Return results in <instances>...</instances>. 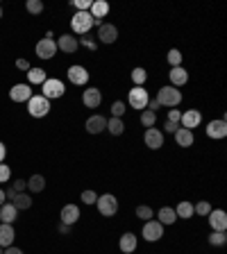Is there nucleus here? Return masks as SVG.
Listing matches in <instances>:
<instances>
[{
  "label": "nucleus",
  "instance_id": "nucleus-1",
  "mask_svg": "<svg viewBox=\"0 0 227 254\" xmlns=\"http://www.w3.org/2000/svg\"><path fill=\"white\" fill-rule=\"evenodd\" d=\"M155 100L159 102V107H168V109H177L179 104H182L184 96L179 89L170 87V84H166V87H162L157 91V96H155Z\"/></svg>",
  "mask_w": 227,
  "mask_h": 254
},
{
  "label": "nucleus",
  "instance_id": "nucleus-2",
  "mask_svg": "<svg viewBox=\"0 0 227 254\" xmlns=\"http://www.w3.org/2000/svg\"><path fill=\"white\" fill-rule=\"evenodd\" d=\"M25 104H27V114L32 116V118H46V116L50 114V109H53L50 100L48 98H44L41 93H34Z\"/></svg>",
  "mask_w": 227,
  "mask_h": 254
},
{
  "label": "nucleus",
  "instance_id": "nucleus-3",
  "mask_svg": "<svg viewBox=\"0 0 227 254\" xmlns=\"http://www.w3.org/2000/svg\"><path fill=\"white\" fill-rule=\"evenodd\" d=\"M91 27H93V16L89 11H75L73 14V18H70V32H73V37L75 34L87 37L91 32Z\"/></svg>",
  "mask_w": 227,
  "mask_h": 254
},
{
  "label": "nucleus",
  "instance_id": "nucleus-4",
  "mask_svg": "<svg viewBox=\"0 0 227 254\" xmlns=\"http://www.w3.org/2000/svg\"><path fill=\"white\" fill-rule=\"evenodd\" d=\"M96 209L100 216L105 218H112L118 213V198L114 193H103V195H98V200H96Z\"/></svg>",
  "mask_w": 227,
  "mask_h": 254
},
{
  "label": "nucleus",
  "instance_id": "nucleus-5",
  "mask_svg": "<svg viewBox=\"0 0 227 254\" xmlns=\"http://www.w3.org/2000/svg\"><path fill=\"white\" fill-rule=\"evenodd\" d=\"M53 37H55V34L48 32L44 39H39V41H37V46H34V52H37L39 59L48 61V59H53L55 54H57V44H55Z\"/></svg>",
  "mask_w": 227,
  "mask_h": 254
},
{
  "label": "nucleus",
  "instance_id": "nucleus-6",
  "mask_svg": "<svg viewBox=\"0 0 227 254\" xmlns=\"http://www.w3.org/2000/svg\"><path fill=\"white\" fill-rule=\"evenodd\" d=\"M148 102H150V93L146 91V87H134V89H130V93H127V107H132V109H136V111H143V109L148 107Z\"/></svg>",
  "mask_w": 227,
  "mask_h": 254
},
{
  "label": "nucleus",
  "instance_id": "nucleus-7",
  "mask_svg": "<svg viewBox=\"0 0 227 254\" xmlns=\"http://www.w3.org/2000/svg\"><path fill=\"white\" fill-rule=\"evenodd\" d=\"M64 93H66V84L61 80H57V77H48V80L41 84V96L48 98L50 102L57 100V98H61Z\"/></svg>",
  "mask_w": 227,
  "mask_h": 254
},
{
  "label": "nucleus",
  "instance_id": "nucleus-8",
  "mask_svg": "<svg viewBox=\"0 0 227 254\" xmlns=\"http://www.w3.org/2000/svg\"><path fill=\"white\" fill-rule=\"evenodd\" d=\"M141 236H143V241H148V243H157L164 236V225L159 220H155V218L146 220L143 227H141Z\"/></svg>",
  "mask_w": 227,
  "mask_h": 254
},
{
  "label": "nucleus",
  "instance_id": "nucleus-9",
  "mask_svg": "<svg viewBox=\"0 0 227 254\" xmlns=\"http://www.w3.org/2000/svg\"><path fill=\"white\" fill-rule=\"evenodd\" d=\"M66 77H68V82L73 84V87H87L91 73H89L84 66L73 64V66H68V70H66Z\"/></svg>",
  "mask_w": 227,
  "mask_h": 254
},
{
  "label": "nucleus",
  "instance_id": "nucleus-10",
  "mask_svg": "<svg viewBox=\"0 0 227 254\" xmlns=\"http://www.w3.org/2000/svg\"><path fill=\"white\" fill-rule=\"evenodd\" d=\"M116 39H118V27L114 25V23H103V25L98 27V37H96L98 44L112 46V44H116Z\"/></svg>",
  "mask_w": 227,
  "mask_h": 254
},
{
  "label": "nucleus",
  "instance_id": "nucleus-11",
  "mask_svg": "<svg viewBox=\"0 0 227 254\" xmlns=\"http://www.w3.org/2000/svg\"><path fill=\"white\" fill-rule=\"evenodd\" d=\"M200 123H202V111L200 109H186V111H182L179 127L193 132V127H200Z\"/></svg>",
  "mask_w": 227,
  "mask_h": 254
},
{
  "label": "nucleus",
  "instance_id": "nucleus-12",
  "mask_svg": "<svg viewBox=\"0 0 227 254\" xmlns=\"http://www.w3.org/2000/svg\"><path fill=\"white\" fill-rule=\"evenodd\" d=\"M207 220H209L211 232H227V213L223 209H211Z\"/></svg>",
  "mask_w": 227,
  "mask_h": 254
},
{
  "label": "nucleus",
  "instance_id": "nucleus-13",
  "mask_svg": "<svg viewBox=\"0 0 227 254\" xmlns=\"http://www.w3.org/2000/svg\"><path fill=\"white\" fill-rule=\"evenodd\" d=\"M103 102V91L98 87H87V91H82V104L87 109H98Z\"/></svg>",
  "mask_w": 227,
  "mask_h": 254
},
{
  "label": "nucleus",
  "instance_id": "nucleus-14",
  "mask_svg": "<svg viewBox=\"0 0 227 254\" xmlns=\"http://www.w3.org/2000/svg\"><path fill=\"white\" fill-rule=\"evenodd\" d=\"M205 132H207V136H209V139H214V141L225 139V136H227V123H225V118L209 120V123H207V127H205Z\"/></svg>",
  "mask_w": 227,
  "mask_h": 254
},
{
  "label": "nucleus",
  "instance_id": "nucleus-15",
  "mask_svg": "<svg viewBox=\"0 0 227 254\" xmlns=\"http://www.w3.org/2000/svg\"><path fill=\"white\" fill-rule=\"evenodd\" d=\"M143 143H146L150 150H159L164 146V132L159 127H148L146 134H143Z\"/></svg>",
  "mask_w": 227,
  "mask_h": 254
},
{
  "label": "nucleus",
  "instance_id": "nucleus-16",
  "mask_svg": "<svg viewBox=\"0 0 227 254\" xmlns=\"http://www.w3.org/2000/svg\"><path fill=\"white\" fill-rule=\"evenodd\" d=\"M136 248H139V236L134 232H125L123 236L118 238V250L123 254H134Z\"/></svg>",
  "mask_w": 227,
  "mask_h": 254
},
{
  "label": "nucleus",
  "instance_id": "nucleus-17",
  "mask_svg": "<svg viewBox=\"0 0 227 254\" xmlns=\"http://www.w3.org/2000/svg\"><path fill=\"white\" fill-rule=\"evenodd\" d=\"M34 93H32V87L30 84H14V87L9 89V98L14 100V102H27L30 98H32Z\"/></svg>",
  "mask_w": 227,
  "mask_h": 254
},
{
  "label": "nucleus",
  "instance_id": "nucleus-18",
  "mask_svg": "<svg viewBox=\"0 0 227 254\" xmlns=\"http://www.w3.org/2000/svg\"><path fill=\"white\" fill-rule=\"evenodd\" d=\"M84 130L89 132V134H103L105 130H107V118L100 114H93L87 118V123H84Z\"/></svg>",
  "mask_w": 227,
  "mask_h": 254
},
{
  "label": "nucleus",
  "instance_id": "nucleus-19",
  "mask_svg": "<svg viewBox=\"0 0 227 254\" xmlns=\"http://www.w3.org/2000/svg\"><path fill=\"white\" fill-rule=\"evenodd\" d=\"M57 50H61V52H66V54H73V52H77V48H80V44H77V37H73V34H61L57 41Z\"/></svg>",
  "mask_w": 227,
  "mask_h": 254
},
{
  "label": "nucleus",
  "instance_id": "nucleus-20",
  "mask_svg": "<svg viewBox=\"0 0 227 254\" xmlns=\"http://www.w3.org/2000/svg\"><path fill=\"white\" fill-rule=\"evenodd\" d=\"M59 220L64 222V225H68V227H73V225L80 220V206H77V204H66V206H61Z\"/></svg>",
  "mask_w": 227,
  "mask_h": 254
},
{
  "label": "nucleus",
  "instance_id": "nucleus-21",
  "mask_svg": "<svg viewBox=\"0 0 227 254\" xmlns=\"http://www.w3.org/2000/svg\"><path fill=\"white\" fill-rule=\"evenodd\" d=\"M16 241V229L14 225H5V222H0V248H11Z\"/></svg>",
  "mask_w": 227,
  "mask_h": 254
},
{
  "label": "nucleus",
  "instance_id": "nucleus-22",
  "mask_svg": "<svg viewBox=\"0 0 227 254\" xmlns=\"http://www.w3.org/2000/svg\"><path fill=\"white\" fill-rule=\"evenodd\" d=\"M168 80H170V87H175V89L184 87V84L189 82V70L184 68V66L170 68V73H168Z\"/></svg>",
  "mask_w": 227,
  "mask_h": 254
},
{
  "label": "nucleus",
  "instance_id": "nucleus-23",
  "mask_svg": "<svg viewBox=\"0 0 227 254\" xmlns=\"http://www.w3.org/2000/svg\"><path fill=\"white\" fill-rule=\"evenodd\" d=\"M46 80H48V73H46L44 68L32 66V68L27 70V84H30V87H41Z\"/></svg>",
  "mask_w": 227,
  "mask_h": 254
},
{
  "label": "nucleus",
  "instance_id": "nucleus-24",
  "mask_svg": "<svg viewBox=\"0 0 227 254\" xmlns=\"http://www.w3.org/2000/svg\"><path fill=\"white\" fill-rule=\"evenodd\" d=\"M18 218V209L11 202H5V204L0 206V222H5V225H14Z\"/></svg>",
  "mask_w": 227,
  "mask_h": 254
},
{
  "label": "nucleus",
  "instance_id": "nucleus-25",
  "mask_svg": "<svg viewBox=\"0 0 227 254\" xmlns=\"http://www.w3.org/2000/svg\"><path fill=\"white\" fill-rule=\"evenodd\" d=\"M173 136L179 148H191L195 143V134L191 130H184V127H177V132H175Z\"/></svg>",
  "mask_w": 227,
  "mask_h": 254
},
{
  "label": "nucleus",
  "instance_id": "nucleus-26",
  "mask_svg": "<svg viewBox=\"0 0 227 254\" xmlns=\"http://www.w3.org/2000/svg\"><path fill=\"white\" fill-rule=\"evenodd\" d=\"M109 2H105V0H93V5H91V9H89V14L93 16V21H103V18H107V14H109Z\"/></svg>",
  "mask_w": 227,
  "mask_h": 254
},
{
  "label": "nucleus",
  "instance_id": "nucleus-27",
  "mask_svg": "<svg viewBox=\"0 0 227 254\" xmlns=\"http://www.w3.org/2000/svg\"><path fill=\"white\" fill-rule=\"evenodd\" d=\"M173 209H175V216L182 218V220H189V218L195 216V213H193V202H191V200L177 202V206H173Z\"/></svg>",
  "mask_w": 227,
  "mask_h": 254
},
{
  "label": "nucleus",
  "instance_id": "nucleus-28",
  "mask_svg": "<svg viewBox=\"0 0 227 254\" xmlns=\"http://www.w3.org/2000/svg\"><path fill=\"white\" fill-rule=\"evenodd\" d=\"M157 220L162 222L164 227H168V225H175L177 222V216H175V209L173 206H162L157 213Z\"/></svg>",
  "mask_w": 227,
  "mask_h": 254
},
{
  "label": "nucleus",
  "instance_id": "nucleus-29",
  "mask_svg": "<svg viewBox=\"0 0 227 254\" xmlns=\"http://www.w3.org/2000/svg\"><path fill=\"white\" fill-rule=\"evenodd\" d=\"M27 182V191L30 193H41V191H46V177L44 175H39V173H34L30 179H25Z\"/></svg>",
  "mask_w": 227,
  "mask_h": 254
},
{
  "label": "nucleus",
  "instance_id": "nucleus-30",
  "mask_svg": "<svg viewBox=\"0 0 227 254\" xmlns=\"http://www.w3.org/2000/svg\"><path fill=\"white\" fill-rule=\"evenodd\" d=\"M11 204L16 206L18 211H25L32 206V195L30 193H16L14 195V200H11Z\"/></svg>",
  "mask_w": 227,
  "mask_h": 254
},
{
  "label": "nucleus",
  "instance_id": "nucleus-31",
  "mask_svg": "<svg viewBox=\"0 0 227 254\" xmlns=\"http://www.w3.org/2000/svg\"><path fill=\"white\" fill-rule=\"evenodd\" d=\"M107 132L112 136H120L125 132V120L123 118H107Z\"/></svg>",
  "mask_w": 227,
  "mask_h": 254
},
{
  "label": "nucleus",
  "instance_id": "nucleus-32",
  "mask_svg": "<svg viewBox=\"0 0 227 254\" xmlns=\"http://www.w3.org/2000/svg\"><path fill=\"white\" fill-rule=\"evenodd\" d=\"M146 80H148V70L136 66V68L132 70V82H134V87H146Z\"/></svg>",
  "mask_w": 227,
  "mask_h": 254
},
{
  "label": "nucleus",
  "instance_id": "nucleus-33",
  "mask_svg": "<svg viewBox=\"0 0 227 254\" xmlns=\"http://www.w3.org/2000/svg\"><path fill=\"white\" fill-rule=\"evenodd\" d=\"M139 120H141V125H143V127H155V123H157V114H155V111H150V109H143V111H141V116H139Z\"/></svg>",
  "mask_w": 227,
  "mask_h": 254
},
{
  "label": "nucleus",
  "instance_id": "nucleus-34",
  "mask_svg": "<svg viewBox=\"0 0 227 254\" xmlns=\"http://www.w3.org/2000/svg\"><path fill=\"white\" fill-rule=\"evenodd\" d=\"M207 241H209L211 248H223V245H227V234L225 232H211Z\"/></svg>",
  "mask_w": 227,
  "mask_h": 254
},
{
  "label": "nucleus",
  "instance_id": "nucleus-35",
  "mask_svg": "<svg viewBox=\"0 0 227 254\" xmlns=\"http://www.w3.org/2000/svg\"><path fill=\"white\" fill-rule=\"evenodd\" d=\"M211 209H214V206H211L209 200H200V202H195V204H193V213H195V216H202V218L209 216Z\"/></svg>",
  "mask_w": 227,
  "mask_h": 254
},
{
  "label": "nucleus",
  "instance_id": "nucleus-36",
  "mask_svg": "<svg viewBox=\"0 0 227 254\" xmlns=\"http://www.w3.org/2000/svg\"><path fill=\"white\" fill-rule=\"evenodd\" d=\"M134 213H136V218H139V220H143V222H146V220H152V218H155V211H152L148 204H139Z\"/></svg>",
  "mask_w": 227,
  "mask_h": 254
},
{
  "label": "nucleus",
  "instance_id": "nucleus-37",
  "mask_svg": "<svg viewBox=\"0 0 227 254\" xmlns=\"http://www.w3.org/2000/svg\"><path fill=\"white\" fill-rule=\"evenodd\" d=\"M168 64H170V68H177V66H182V52H179L177 48H170L166 54Z\"/></svg>",
  "mask_w": 227,
  "mask_h": 254
},
{
  "label": "nucleus",
  "instance_id": "nucleus-38",
  "mask_svg": "<svg viewBox=\"0 0 227 254\" xmlns=\"http://www.w3.org/2000/svg\"><path fill=\"white\" fill-rule=\"evenodd\" d=\"M112 118H123L125 111H127V104L123 102V100H116V102H112Z\"/></svg>",
  "mask_w": 227,
  "mask_h": 254
},
{
  "label": "nucleus",
  "instance_id": "nucleus-39",
  "mask_svg": "<svg viewBox=\"0 0 227 254\" xmlns=\"http://www.w3.org/2000/svg\"><path fill=\"white\" fill-rule=\"evenodd\" d=\"M25 9H27V14L39 16V14L44 11V2H41V0H27V2H25Z\"/></svg>",
  "mask_w": 227,
  "mask_h": 254
},
{
  "label": "nucleus",
  "instance_id": "nucleus-40",
  "mask_svg": "<svg viewBox=\"0 0 227 254\" xmlns=\"http://www.w3.org/2000/svg\"><path fill=\"white\" fill-rule=\"evenodd\" d=\"M80 200H82V204L91 206V204H96V200H98V193H96V191H91V189H87V191H82Z\"/></svg>",
  "mask_w": 227,
  "mask_h": 254
},
{
  "label": "nucleus",
  "instance_id": "nucleus-41",
  "mask_svg": "<svg viewBox=\"0 0 227 254\" xmlns=\"http://www.w3.org/2000/svg\"><path fill=\"white\" fill-rule=\"evenodd\" d=\"M77 44H80V46H84V48H87V50H91V52H93V50H98V46H100V44H98V41H96V39H93V37H89V34H87V37H82V39H77Z\"/></svg>",
  "mask_w": 227,
  "mask_h": 254
},
{
  "label": "nucleus",
  "instance_id": "nucleus-42",
  "mask_svg": "<svg viewBox=\"0 0 227 254\" xmlns=\"http://www.w3.org/2000/svg\"><path fill=\"white\" fill-rule=\"evenodd\" d=\"M11 179V168L7 163H0V184H7Z\"/></svg>",
  "mask_w": 227,
  "mask_h": 254
},
{
  "label": "nucleus",
  "instance_id": "nucleus-43",
  "mask_svg": "<svg viewBox=\"0 0 227 254\" xmlns=\"http://www.w3.org/2000/svg\"><path fill=\"white\" fill-rule=\"evenodd\" d=\"M93 5V0H73V7H75L77 11H89Z\"/></svg>",
  "mask_w": 227,
  "mask_h": 254
},
{
  "label": "nucleus",
  "instance_id": "nucleus-44",
  "mask_svg": "<svg viewBox=\"0 0 227 254\" xmlns=\"http://www.w3.org/2000/svg\"><path fill=\"white\" fill-rule=\"evenodd\" d=\"M11 189H14V193H25V191H27V182H25V179H14V182H11Z\"/></svg>",
  "mask_w": 227,
  "mask_h": 254
},
{
  "label": "nucleus",
  "instance_id": "nucleus-45",
  "mask_svg": "<svg viewBox=\"0 0 227 254\" xmlns=\"http://www.w3.org/2000/svg\"><path fill=\"white\" fill-rule=\"evenodd\" d=\"M179 118H182V111L179 109H168V123H175V125H179Z\"/></svg>",
  "mask_w": 227,
  "mask_h": 254
},
{
  "label": "nucleus",
  "instance_id": "nucleus-46",
  "mask_svg": "<svg viewBox=\"0 0 227 254\" xmlns=\"http://www.w3.org/2000/svg\"><path fill=\"white\" fill-rule=\"evenodd\" d=\"M177 127H179V125H175V123H168V120H166V123H164V134H175V132H177Z\"/></svg>",
  "mask_w": 227,
  "mask_h": 254
},
{
  "label": "nucleus",
  "instance_id": "nucleus-47",
  "mask_svg": "<svg viewBox=\"0 0 227 254\" xmlns=\"http://www.w3.org/2000/svg\"><path fill=\"white\" fill-rule=\"evenodd\" d=\"M16 68L18 70H25V73H27V70L32 68V64H30L27 59H16Z\"/></svg>",
  "mask_w": 227,
  "mask_h": 254
},
{
  "label": "nucleus",
  "instance_id": "nucleus-48",
  "mask_svg": "<svg viewBox=\"0 0 227 254\" xmlns=\"http://www.w3.org/2000/svg\"><path fill=\"white\" fill-rule=\"evenodd\" d=\"M2 254H25L21 248H16V245H11V248H5L2 250Z\"/></svg>",
  "mask_w": 227,
  "mask_h": 254
},
{
  "label": "nucleus",
  "instance_id": "nucleus-49",
  "mask_svg": "<svg viewBox=\"0 0 227 254\" xmlns=\"http://www.w3.org/2000/svg\"><path fill=\"white\" fill-rule=\"evenodd\" d=\"M146 109H150V111H155V114H157L159 102H157V100H155V98H150V102H148V107H146Z\"/></svg>",
  "mask_w": 227,
  "mask_h": 254
},
{
  "label": "nucleus",
  "instance_id": "nucleus-50",
  "mask_svg": "<svg viewBox=\"0 0 227 254\" xmlns=\"http://www.w3.org/2000/svg\"><path fill=\"white\" fill-rule=\"evenodd\" d=\"M5 157H7V148H5V143L0 141V163L5 161Z\"/></svg>",
  "mask_w": 227,
  "mask_h": 254
},
{
  "label": "nucleus",
  "instance_id": "nucleus-51",
  "mask_svg": "<svg viewBox=\"0 0 227 254\" xmlns=\"http://www.w3.org/2000/svg\"><path fill=\"white\" fill-rule=\"evenodd\" d=\"M70 232V227L68 225H64V222H59V234H68Z\"/></svg>",
  "mask_w": 227,
  "mask_h": 254
},
{
  "label": "nucleus",
  "instance_id": "nucleus-52",
  "mask_svg": "<svg viewBox=\"0 0 227 254\" xmlns=\"http://www.w3.org/2000/svg\"><path fill=\"white\" fill-rule=\"evenodd\" d=\"M5 202H7V198H5V189H0V206L5 204Z\"/></svg>",
  "mask_w": 227,
  "mask_h": 254
},
{
  "label": "nucleus",
  "instance_id": "nucleus-53",
  "mask_svg": "<svg viewBox=\"0 0 227 254\" xmlns=\"http://www.w3.org/2000/svg\"><path fill=\"white\" fill-rule=\"evenodd\" d=\"M0 254H2V248H0Z\"/></svg>",
  "mask_w": 227,
  "mask_h": 254
}]
</instances>
